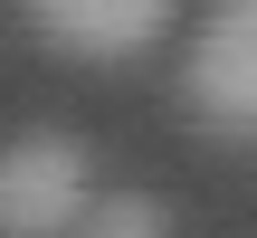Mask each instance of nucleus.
<instances>
[{
    "label": "nucleus",
    "instance_id": "f257e3e1",
    "mask_svg": "<svg viewBox=\"0 0 257 238\" xmlns=\"http://www.w3.org/2000/svg\"><path fill=\"white\" fill-rule=\"evenodd\" d=\"M86 143L76 134H19L0 143V238H67L86 219Z\"/></svg>",
    "mask_w": 257,
    "mask_h": 238
},
{
    "label": "nucleus",
    "instance_id": "f03ea898",
    "mask_svg": "<svg viewBox=\"0 0 257 238\" xmlns=\"http://www.w3.org/2000/svg\"><path fill=\"white\" fill-rule=\"evenodd\" d=\"M181 95L200 124L219 134H257V0H219L191 38V67H181Z\"/></svg>",
    "mask_w": 257,
    "mask_h": 238
},
{
    "label": "nucleus",
    "instance_id": "7ed1b4c3",
    "mask_svg": "<svg viewBox=\"0 0 257 238\" xmlns=\"http://www.w3.org/2000/svg\"><path fill=\"white\" fill-rule=\"evenodd\" d=\"M38 38L67 57H143L172 19V0H29Z\"/></svg>",
    "mask_w": 257,
    "mask_h": 238
},
{
    "label": "nucleus",
    "instance_id": "20e7f679",
    "mask_svg": "<svg viewBox=\"0 0 257 238\" xmlns=\"http://www.w3.org/2000/svg\"><path fill=\"white\" fill-rule=\"evenodd\" d=\"M76 238H172V219H162V200L114 191V200H86V229Z\"/></svg>",
    "mask_w": 257,
    "mask_h": 238
}]
</instances>
